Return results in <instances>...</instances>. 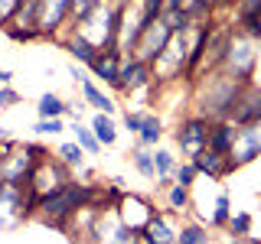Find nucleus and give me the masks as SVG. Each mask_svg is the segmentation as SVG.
<instances>
[{
  "label": "nucleus",
  "instance_id": "nucleus-1",
  "mask_svg": "<svg viewBox=\"0 0 261 244\" xmlns=\"http://www.w3.org/2000/svg\"><path fill=\"white\" fill-rule=\"evenodd\" d=\"M95 192L92 186H85V182H65L62 189H56L53 195H46L43 202L36 205V215L43 218L46 225H56V228H65V222H69L72 215H75L79 208H85V205H92V199H95Z\"/></svg>",
  "mask_w": 261,
  "mask_h": 244
},
{
  "label": "nucleus",
  "instance_id": "nucleus-2",
  "mask_svg": "<svg viewBox=\"0 0 261 244\" xmlns=\"http://www.w3.org/2000/svg\"><path fill=\"white\" fill-rule=\"evenodd\" d=\"M248 85V81L242 78H232L228 72H219V75L209 78V85L199 88V117L206 120H228V114H232L235 101H239L242 88Z\"/></svg>",
  "mask_w": 261,
  "mask_h": 244
},
{
  "label": "nucleus",
  "instance_id": "nucleus-3",
  "mask_svg": "<svg viewBox=\"0 0 261 244\" xmlns=\"http://www.w3.org/2000/svg\"><path fill=\"white\" fill-rule=\"evenodd\" d=\"M85 238L92 241V244H141V234L130 231V228L121 222V215H118V208H114V205L95 208Z\"/></svg>",
  "mask_w": 261,
  "mask_h": 244
},
{
  "label": "nucleus",
  "instance_id": "nucleus-4",
  "mask_svg": "<svg viewBox=\"0 0 261 244\" xmlns=\"http://www.w3.org/2000/svg\"><path fill=\"white\" fill-rule=\"evenodd\" d=\"M69 182V166H65L62 160H53V157H39L33 163L30 169V179H27V195L33 205H39V202L46 199V195H53L56 189H62V186Z\"/></svg>",
  "mask_w": 261,
  "mask_h": 244
},
{
  "label": "nucleus",
  "instance_id": "nucleus-5",
  "mask_svg": "<svg viewBox=\"0 0 261 244\" xmlns=\"http://www.w3.org/2000/svg\"><path fill=\"white\" fill-rule=\"evenodd\" d=\"M255 39H248L245 33H232L225 43V55H222V65L232 78H242V81H251V72H255Z\"/></svg>",
  "mask_w": 261,
  "mask_h": 244
},
{
  "label": "nucleus",
  "instance_id": "nucleus-6",
  "mask_svg": "<svg viewBox=\"0 0 261 244\" xmlns=\"http://www.w3.org/2000/svg\"><path fill=\"white\" fill-rule=\"evenodd\" d=\"M170 36H173V29L157 16V20H150L144 26V33H141V39H137V46H134L130 55H134V59H144V62H153L163 52V46L170 43Z\"/></svg>",
  "mask_w": 261,
  "mask_h": 244
},
{
  "label": "nucleus",
  "instance_id": "nucleus-7",
  "mask_svg": "<svg viewBox=\"0 0 261 244\" xmlns=\"http://www.w3.org/2000/svg\"><path fill=\"white\" fill-rule=\"evenodd\" d=\"M209 124L212 120H206V117H190L176 127V143L186 157H196L199 150L209 146Z\"/></svg>",
  "mask_w": 261,
  "mask_h": 244
},
{
  "label": "nucleus",
  "instance_id": "nucleus-8",
  "mask_svg": "<svg viewBox=\"0 0 261 244\" xmlns=\"http://www.w3.org/2000/svg\"><path fill=\"white\" fill-rule=\"evenodd\" d=\"M228 120H232L235 127H251V124H258V120H261V88H255V85L248 81V85L242 88V95H239V101H235L232 114H228Z\"/></svg>",
  "mask_w": 261,
  "mask_h": 244
},
{
  "label": "nucleus",
  "instance_id": "nucleus-9",
  "mask_svg": "<svg viewBox=\"0 0 261 244\" xmlns=\"http://www.w3.org/2000/svg\"><path fill=\"white\" fill-rule=\"evenodd\" d=\"M69 10H72V0H43V7H39V20H36L39 39H53L56 33L62 29V23L69 20Z\"/></svg>",
  "mask_w": 261,
  "mask_h": 244
},
{
  "label": "nucleus",
  "instance_id": "nucleus-10",
  "mask_svg": "<svg viewBox=\"0 0 261 244\" xmlns=\"http://www.w3.org/2000/svg\"><path fill=\"white\" fill-rule=\"evenodd\" d=\"M114 208H118L121 222H124L130 231H137V234L144 231V225L150 222V215H153V205L147 199H141V195H121V199L114 202Z\"/></svg>",
  "mask_w": 261,
  "mask_h": 244
},
{
  "label": "nucleus",
  "instance_id": "nucleus-11",
  "mask_svg": "<svg viewBox=\"0 0 261 244\" xmlns=\"http://www.w3.org/2000/svg\"><path fill=\"white\" fill-rule=\"evenodd\" d=\"M150 81H153V69H150V62L134 59V55H130L127 62H121L118 85H114V88H121V92H141V88L150 85Z\"/></svg>",
  "mask_w": 261,
  "mask_h": 244
},
{
  "label": "nucleus",
  "instance_id": "nucleus-12",
  "mask_svg": "<svg viewBox=\"0 0 261 244\" xmlns=\"http://www.w3.org/2000/svg\"><path fill=\"white\" fill-rule=\"evenodd\" d=\"M141 244H176V228L167 211H153L141 231Z\"/></svg>",
  "mask_w": 261,
  "mask_h": 244
},
{
  "label": "nucleus",
  "instance_id": "nucleus-13",
  "mask_svg": "<svg viewBox=\"0 0 261 244\" xmlns=\"http://www.w3.org/2000/svg\"><path fill=\"white\" fill-rule=\"evenodd\" d=\"M190 163L196 166V173H202V176H209V179H222L228 169H235V163L232 157H222V153H216V150H199L196 157H190Z\"/></svg>",
  "mask_w": 261,
  "mask_h": 244
},
{
  "label": "nucleus",
  "instance_id": "nucleus-14",
  "mask_svg": "<svg viewBox=\"0 0 261 244\" xmlns=\"http://www.w3.org/2000/svg\"><path fill=\"white\" fill-rule=\"evenodd\" d=\"M88 69L95 72V78L108 81V85H118V72H121V49H98V55L88 62Z\"/></svg>",
  "mask_w": 261,
  "mask_h": 244
},
{
  "label": "nucleus",
  "instance_id": "nucleus-15",
  "mask_svg": "<svg viewBox=\"0 0 261 244\" xmlns=\"http://www.w3.org/2000/svg\"><path fill=\"white\" fill-rule=\"evenodd\" d=\"M235 137H239V127L232 120H212L209 124V150L222 153V157H232Z\"/></svg>",
  "mask_w": 261,
  "mask_h": 244
},
{
  "label": "nucleus",
  "instance_id": "nucleus-16",
  "mask_svg": "<svg viewBox=\"0 0 261 244\" xmlns=\"http://www.w3.org/2000/svg\"><path fill=\"white\" fill-rule=\"evenodd\" d=\"M79 85H82V95H85V101L92 104V108H95L98 114H108V117H111V114H114V101H111V98L105 95V92L95 85L92 78H82Z\"/></svg>",
  "mask_w": 261,
  "mask_h": 244
},
{
  "label": "nucleus",
  "instance_id": "nucleus-17",
  "mask_svg": "<svg viewBox=\"0 0 261 244\" xmlns=\"http://www.w3.org/2000/svg\"><path fill=\"white\" fill-rule=\"evenodd\" d=\"M65 49H69V52L75 55V59H79L82 65H88V62H92L95 55H98V49H95L92 43H88L85 36H79L75 29H72V36H69V39H65Z\"/></svg>",
  "mask_w": 261,
  "mask_h": 244
},
{
  "label": "nucleus",
  "instance_id": "nucleus-18",
  "mask_svg": "<svg viewBox=\"0 0 261 244\" xmlns=\"http://www.w3.org/2000/svg\"><path fill=\"white\" fill-rule=\"evenodd\" d=\"M137 137H141V143H144V146L160 143V137H163V124H160V117H157V114H144Z\"/></svg>",
  "mask_w": 261,
  "mask_h": 244
},
{
  "label": "nucleus",
  "instance_id": "nucleus-19",
  "mask_svg": "<svg viewBox=\"0 0 261 244\" xmlns=\"http://www.w3.org/2000/svg\"><path fill=\"white\" fill-rule=\"evenodd\" d=\"M92 134L98 137V143H101V146H111L114 140H118V130H114V120L108 117V114H95Z\"/></svg>",
  "mask_w": 261,
  "mask_h": 244
},
{
  "label": "nucleus",
  "instance_id": "nucleus-20",
  "mask_svg": "<svg viewBox=\"0 0 261 244\" xmlns=\"http://www.w3.org/2000/svg\"><path fill=\"white\" fill-rule=\"evenodd\" d=\"M36 111H39V117H65V101L59 95H43L39 98V104H36Z\"/></svg>",
  "mask_w": 261,
  "mask_h": 244
},
{
  "label": "nucleus",
  "instance_id": "nucleus-21",
  "mask_svg": "<svg viewBox=\"0 0 261 244\" xmlns=\"http://www.w3.org/2000/svg\"><path fill=\"white\" fill-rule=\"evenodd\" d=\"M176 244H209V234L202 225H183L176 231Z\"/></svg>",
  "mask_w": 261,
  "mask_h": 244
},
{
  "label": "nucleus",
  "instance_id": "nucleus-22",
  "mask_svg": "<svg viewBox=\"0 0 261 244\" xmlns=\"http://www.w3.org/2000/svg\"><path fill=\"white\" fill-rule=\"evenodd\" d=\"M167 202H170V208H173V211H186V208H190V189L179 186V182L167 186Z\"/></svg>",
  "mask_w": 261,
  "mask_h": 244
},
{
  "label": "nucleus",
  "instance_id": "nucleus-23",
  "mask_svg": "<svg viewBox=\"0 0 261 244\" xmlns=\"http://www.w3.org/2000/svg\"><path fill=\"white\" fill-rule=\"evenodd\" d=\"M225 228L235 234V238H245V234H251V215H248V211H232L228 222H225Z\"/></svg>",
  "mask_w": 261,
  "mask_h": 244
},
{
  "label": "nucleus",
  "instance_id": "nucleus-24",
  "mask_svg": "<svg viewBox=\"0 0 261 244\" xmlns=\"http://www.w3.org/2000/svg\"><path fill=\"white\" fill-rule=\"evenodd\" d=\"M176 169V160L170 150H157L153 153V173H157V179H170V173Z\"/></svg>",
  "mask_w": 261,
  "mask_h": 244
},
{
  "label": "nucleus",
  "instance_id": "nucleus-25",
  "mask_svg": "<svg viewBox=\"0 0 261 244\" xmlns=\"http://www.w3.org/2000/svg\"><path fill=\"white\" fill-rule=\"evenodd\" d=\"M72 130H75V143H79V146H82L85 153H98V150H101V143H98V137H95V134H92L88 127H82L79 120H75V127H72Z\"/></svg>",
  "mask_w": 261,
  "mask_h": 244
},
{
  "label": "nucleus",
  "instance_id": "nucleus-26",
  "mask_svg": "<svg viewBox=\"0 0 261 244\" xmlns=\"http://www.w3.org/2000/svg\"><path fill=\"white\" fill-rule=\"evenodd\" d=\"M130 160H134V169H137L141 176H147V179H153V176H157V173H153V153H147L144 146L130 153Z\"/></svg>",
  "mask_w": 261,
  "mask_h": 244
},
{
  "label": "nucleus",
  "instance_id": "nucleus-27",
  "mask_svg": "<svg viewBox=\"0 0 261 244\" xmlns=\"http://www.w3.org/2000/svg\"><path fill=\"white\" fill-rule=\"evenodd\" d=\"M228 215H232V202H228V195L222 192V195L216 199V211H212V225H216V228H225Z\"/></svg>",
  "mask_w": 261,
  "mask_h": 244
},
{
  "label": "nucleus",
  "instance_id": "nucleus-28",
  "mask_svg": "<svg viewBox=\"0 0 261 244\" xmlns=\"http://www.w3.org/2000/svg\"><path fill=\"white\" fill-rule=\"evenodd\" d=\"M82 157H85V150H82L79 143H62L59 146V160L65 166H82Z\"/></svg>",
  "mask_w": 261,
  "mask_h": 244
},
{
  "label": "nucleus",
  "instance_id": "nucleus-29",
  "mask_svg": "<svg viewBox=\"0 0 261 244\" xmlns=\"http://www.w3.org/2000/svg\"><path fill=\"white\" fill-rule=\"evenodd\" d=\"M98 4H105V0H72V10H69V20H72V23L85 20V16L92 13V10H95Z\"/></svg>",
  "mask_w": 261,
  "mask_h": 244
},
{
  "label": "nucleus",
  "instance_id": "nucleus-30",
  "mask_svg": "<svg viewBox=\"0 0 261 244\" xmlns=\"http://www.w3.org/2000/svg\"><path fill=\"white\" fill-rule=\"evenodd\" d=\"M33 130H36V134H43V137H53V134H62L65 124H62V117H39Z\"/></svg>",
  "mask_w": 261,
  "mask_h": 244
},
{
  "label": "nucleus",
  "instance_id": "nucleus-31",
  "mask_svg": "<svg viewBox=\"0 0 261 244\" xmlns=\"http://www.w3.org/2000/svg\"><path fill=\"white\" fill-rule=\"evenodd\" d=\"M242 26H245V36H248V39H261V16L242 13Z\"/></svg>",
  "mask_w": 261,
  "mask_h": 244
},
{
  "label": "nucleus",
  "instance_id": "nucleus-32",
  "mask_svg": "<svg viewBox=\"0 0 261 244\" xmlns=\"http://www.w3.org/2000/svg\"><path fill=\"white\" fill-rule=\"evenodd\" d=\"M7 36L13 39V43H33V39H39L36 29H23V26H4Z\"/></svg>",
  "mask_w": 261,
  "mask_h": 244
},
{
  "label": "nucleus",
  "instance_id": "nucleus-33",
  "mask_svg": "<svg viewBox=\"0 0 261 244\" xmlns=\"http://www.w3.org/2000/svg\"><path fill=\"white\" fill-rule=\"evenodd\" d=\"M173 176H176V182H179V186H186V189H190V186H193V179L199 176V173H196V166H193V163H183V166H176V169H173Z\"/></svg>",
  "mask_w": 261,
  "mask_h": 244
},
{
  "label": "nucleus",
  "instance_id": "nucleus-34",
  "mask_svg": "<svg viewBox=\"0 0 261 244\" xmlns=\"http://www.w3.org/2000/svg\"><path fill=\"white\" fill-rule=\"evenodd\" d=\"M16 10H20V0H0V26H10Z\"/></svg>",
  "mask_w": 261,
  "mask_h": 244
},
{
  "label": "nucleus",
  "instance_id": "nucleus-35",
  "mask_svg": "<svg viewBox=\"0 0 261 244\" xmlns=\"http://www.w3.org/2000/svg\"><path fill=\"white\" fill-rule=\"evenodd\" d=\"M16 101H20V95H16L10 85H0V108H13Z\"/></svg>",
  "mask_w": 261,
  "mask_h": 244
},
{
  "label": "nucleus",
  "instance_id": "nucleus-36",
  "mask_svg": "<svg viewBox=\"0 0 261 244\" xmlns=\"http://www.w3.org/2000/svg\"><path fill=\"white\" fill-rule=\"evenodd\" d=\"M141 120H144V114H130V111H127V117H124V127L130 130V134H137V130H141Z\"/></svg>",
  "mask_w": 261,
  "mask_h": 244
},
{
  "label": "nucleus",
  "instance_id": "nucleus-37",
  "mask_svg": "<svg viewBox=\"0 0 261 244\" xmlns=\"http://www.w3.org/2000/svg\"><path fill=\"white\" fill-rule=\"evenodd\" d=\"M242 4V13H255V16H261V0H239Z\"/></svg>",
  "mask_w": 261,
  "mask_h": 244
},
{
  "label": "nucleus",
  "instance_id": "nucleus-38",
  "mask_svg": "<svg viewBox=\"0 0 261 244\" xmlns=\"http://www.w3.org/2000/svg\"><path fill=\"white\" fill-rule=\"evenodd\" d=\"M13 81V72L10 69H0V85H10Z\"/></svg>",
  "mask_w": 261,
  "mask_h": 244
},
{
  "label": "nucleus",
  "instance_id": "nucleus-39",
  "mask_svg": "<svg viewBox=\"0 0 261 244\" xmlns=\"http://www.w3.org/2000/svg\"><path fill=\"white\" fill-rule=\"evenodd\" d=\"M228 4H235V0H209V7H228Z\"/></svg>",
  "mask_w": 261,
  "mask_h": 244
},
{
  "label": "nucleus",
  "instance_id": "nucleus-40",
  "mask_svg": "<svg viewBox=\"0 0 261 244\" xmlns=\"http://www.w3.org/2000/svg\"><path fill=\"white\" fill-rule=\"evenodd\" d=\"M239 244H242V241H239Z\"/></svg>",
  "mask_w": 261,
  "mask_h": 244
}]
</instances>
